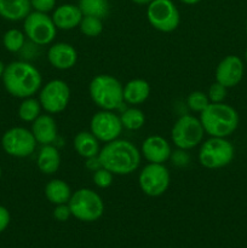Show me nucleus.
I'll use <instances>...</instances> for the list:
<instances>
[{
  "mask_svg": "<svg viewBox=\"0 0 247 248\" xmlns=\"http://www.w3.org/2000/svg\"><path fill=\"white\" fill-rule=\"evenodd\" d=\"M98 159L102 167L110 171L114 176H127L139 167L142 154L130 140L118 138L101 148Z\"/></svg>",
  "mask_w": 247,
  "mask_h": 248,
  "instance_id": "obj_1",
  "label": "nucleus"
},
{
  "mask_svg": "<svg viewBox=\"0 0 247 248\" xmlns=\"http://www.w3.org/2000/svg\"><path fill=\"white\" fill-rule=\"evenodd\" d=\"M5 90L16 98L33 97L43 86V77L38 68L24 61H15L5 67L2 74Z\"/></svg>",
  "mask_w": 247,
  "mask_h": 248,
  "instance_id": "obj_2",
  "label": "nucleus"
},
{
  "mask_svg": "<svg viewBox=\"0 0 247 248\" xmlns=\"http://www.w3.org/2000/svg\"><path fill=\"white\" fill-rule=\"evenodd\" d=\"M200 121L205 133L210 137L227 138L236 131L240 116L235 108L229 104L210 103V106L200 114Z\"/></svg>",
  "mask_w": 247,
  "mask_h": 248,
  "instance_id": "obj_3",
  "label": "nucleus"
},
{
  "mask_svg": "<svg viewBox=\"0 0 247 248\" xmlns=\"http://www.w3.org/2000/svg\"><path fill=\"white\" fill-rule=\"evenodd\" d=\"M92 102L103 110L120 109L124 102V85L120 80L109 74H98L89 85Z\"/></svg>",
  "mask_w": 247,
  "mask_h": 248,
  "instance_id": "obj_4",
  "label": "nucleus"
},
{
  "mask_svg": "<svg viewBox=\"0 0 247 248\" xmlns=\"http://www.w3.org/2000/svg\"><path fill=\"white\" fill-rule=\"evenodd\" d=\"M70 212L80 222H96L104 213V201L98 193L90 188L75 190L68 202Z\"/></svg>",
  "mask_w": 247,
  "mask_h": 248,
  "instance_id": "obj_5",
  "label": "nucleus"
},
{
  "mask_svg": "<svg viewBox=\"0 0 247 248\" xmlns=\"http://www.w3.org/2000/svg\"><path fill=\"white\" fill-rule=\"evenodd\" d=\"M235 148L227 138L211 137L199 149V162L208 170H218L228 166L234 160Z\"/></svg>",
  "mask_w": 247,
  "mask_h": 248,
  "instance_id": "obj_6",
  "label": "nucleus"
},
{
  "mask_svg": "<svg viewBox=\"0 0 247 248\" xmlns=\"http://www.w3.org/2000/svg\"><path fill=\"white\" fill-rule=\"evenodd\" d=\"M205 130L200 119L194 115H182L171 130L172 143L179 149L190 150L202 143Z\"/></svg>",
  "mask_w": 247,
  "mask_h": 248,
  "instance_id": "obj_7",
  "label": "nucleus"
},
{
  "mask_svg": "<svg viewBox=\"0 0 247 248\" xmlns=\"http://www.w3.org/2000/svg\"><path fill=\"white\" fill-rule=\"evenodd\" d=\"M150 26L161 33H171L178 28L181 15L172 0H153L147 7Z\"/></svg>",
  "mask_w": 247,
  "mask_h": 248,
  "instance_id": "obj_8",
  "label": "nucleus"
},
{
  "mask_svg": "<svg viewBox=\"0 0 247 248\" xmlns=\"http://www.w3.org/2000/svg\"><path fill=\"white\" fill-rule=\"evenodd\" d=\"M57 31L52 17L44 12L33 11L23 19L24 34L36 46L50 45L55 40Z\"/></svg>",
  "mask_w": 247,
  "mask_h": 248,
  "instance_id": "obj_9",
  "label": "nucleus"
},
{
  "mask_svg": "<svg viewBox=\"0 0 247 248\" xmlns=\"http://www.w3.org/2000/svg\"><path fill=\"white\" fill-rule=\"evenodd\" d=\"M171 183V174L165 164H153L149 162L145 165L138 176V186L139 189L150 198H157L164 195Z\"/></svg>",
  "mask_w": 247,
  "mask_h": 248,
  "instance_id": "obj_10",
  "label": "nucleus"
},
{
  "mask_svg": "<svg viewBox=\"0 0 247 248\" xmlns=\"http://www.w3.org/2000/svg\"><path fill=\"white\" fill-rule=\"evenodd\" d=\"M38 99L46 113L51 115L62 113L69 104L70 89L63 80H50L39 90Z\"/></svg>",
  "mask_w": 247,
  "mask_h": 248,
  "instance_id": "obj_11",
  "label": "nucleus"
},
{
  "mask_svg": "<svg viewBox=\"0 0 247 248\" xmlns=\"http://www.w3.org/2000/svg\"><path fill=\"white\" fill-rule=\"evenodd\" d=\"M36 140L31 130L26 127H12L2 135L1 147L7 155L14 157H28L35 152Z\"/></svg>",
  "mask_w": 247,
  "mask_h": 248,
  "instance_id": "obj_12",
  "label": "nucleus"
},
{
  "mask_svg": "<svg viewBox=\"0 0 247 248\" xmlns=\"http://www.w3.org/2000/svg\"><path fill=\"white\" fill-rule=\"evenodd\" d=\"M124 126L121 124L120 115L114 113V110H103L101 109L93 114L90 121V131L101 143H109L118 140L121 136Z\"/></svg>",
  "mask_w": 247,
  "mask_h": 248,
  "instance_id": "obj_13",
  "label": "nucleus"
},
{
  "mask_svg": "<svg viewBox=\"0 0 247 248\" xmlns=\"http://www.w3.org/2000/svg\"><path fill=\"white\" fill-rule=\"evenodd\" d=\"M244 73L245 65L241 58L239 56L229 55L218 63L216 68V81L224 85L227 89H232L240 84Z\"/></svg>",
  "mask_w": 247,
  "mask_h": 248,
  "instance_id": "obj_14",
  "label": "nucleus"
},
{
  "mask_svg": "<svg viewBox=\"0 0 247 248\" xmlns=\"http://www.w3.org/2000/svg\"><path fill=\"white\" fill-rule=\"evenodd\" d=\"M140 154L148 162L165 164L171 157L172 148L166 138L159 135H153L143 140Z\"/></svg>",
  "mask_w": 247,
  "mask_h": 248,
  "instance_id": "obj_15",
  "label": "nucleus"
},
{
  "mask_svg": "<svg viewBox=\"0 0 247 248\" xmlns=\"http://www.w3.org/2000/svg\"><path fill=\"white\" fill-rule=\"evenodd\" d=\"M47 60L56 69H72L77 62V51L68 43L52 44L47 51Z\"/></svg>",
  "mask_w": 247,
  "mask_h": 248,
  "instance_id": "obj_16",
  "label": "nucleus"
},
{
  "mask_svg": "<svg viewBox=\"0 0 247 248\" xmlns=\"http://www.w3.org/2000/svg\"><path fill=\"white\" fill-rule=\"evenodd\" d=\"M31 133L36 143L41 145H47L55 143L57 140L58 130L57 124L51 114H40L31 123Z\"/></svg>",
  "mask_w": 247,
  "mask_h": 248,
  "instance_id": "obj_17",
  "label": "nucleus"
},
{
  "mask_svg": "<svg viewBox=\"0 0 247 248\" xmlns=\"http://www.w3.org/2000/svg\"><path fill=\"white\" fill-rule=\"evenodd\" d=\"M52 21L57 29L61 31H72V29L79 27L81 22L82 15L81 10L77 5L74 4H63L56 7L52 14Z\"/></svg>",
  "mask_w": 247,
  "mask_h": 248,
  "instance_id": "obj_18",
  "label": "nucleus"
},
{
  "mask_svg": "<svg viewBox=\"0 0 247 248\" xmlns=\"http://www.w3.org/2000/svg\"><path fill=\"white\" fill-rule=\"evenodd\" d=\"M150 85L144 79H132L124 85V102L130 106H139L150 96Z\"/></svg>",
  "mask_w": 247,
  "mask_h": 248,
  "instance_id": "obj_19",
  "label": "nucleus"
},
{
  "mask_svg": "<svg viewBox=\"0 0 247 248\" xmlns=\"http://www.w3.org/2000/svg\"><path fill=\"white\" fill-rule=\"evenodd\" d=\"M31 12V0H0V17L6 21H23Z\"/></svg>",
  "mask_w": 247,
  "mask_h": 248,
  "instance_id": "obj_20",
  "label": "nucleus"
},
{
  "mask_svg": "<svg viewBox=\"0 0 247 248\" xmlns=\"http://www.w3.org/2000/svg\"><path fill=\"white\" fill-rule=\"evenodd\" d=\"M36 166L43 174H55L61 166V154L52 144L43 145L36 157Z\"/></svg>",
  "mask_w": 247,
  "mask_h": 248,
  "instance_id": "obj_21",
  "label": "nucleus"
},
{
  "mask_svg": "<svg viewBox=\"0 0 247 248\" xmlns=\"http://www.w3.org/2000/svg\"><path fill=\"white\" fill-rule=\"evenodd\" d=\"M74 150L84 159L98 156L101 150V142L92 135L91 131H80L73 140Z\"/></svg>",
  "mask_w": 247,
  "mask_h": 248,
  "instance_id": "obj_22",
  "label": "nucleus"
},
{
  "mask_svg": "<svg viewBox=\"0 0 247 248\" xmlns=\"http://www.w3.org/2000/svg\"><path fill=\"white\" fill-rule=\"evenodd\" d=\"M72 194L69 184L60 178L51 179L45 186L46 199L55 206L69 202Z\"/></svg>",
  "mask_w": 247,
  "mask_h": 248,
  "instance_id": "obj_23",
  "label": "nucleus"
},
{
  "mask_svg": "<svg viewBox=\"0 0 247 248\" xmlns=\"http://www.w3.org/2000/svg\"><path fill=\"white\" fill-rule=\"evenodd\" d=\"M77 6L84 16H94L103 19L109 14L108 0H79Z\"/></svg>",
  "mask_w": 247,
  "mask_h": 248,
  "instance_id": "obj_24",
  "label": "nucleus"
},
{
  "mask_svg": "<svg viewBox=\"0 0 247 248\" xmlns=\"http://www.w3.org/2000/svg\"><path fill=\"white\" fill-rule=\"evenodd\" d=\"M41 110L43 108L38 98H34V96L23 98L18 107V118L24 123H33L40 115Z\"/></svg>",
  "mask_w": 247,
  "mask_h": 248,
  "instance_id": "obj_25",
  "label": "nucleus"
},
{
  "mask_svg": "<svg viewBox=\"0 0 247 248\" xmlns=\"http://www.w3.org/2000/svg\"><path fill=\"white\" fill-rule=\"evenodd\" d=\"M121 124L124 128L128 131H137L142 128L145 124V115L140 109L136 107L125 109L120 115Z\"/></svg>",
  "mask_w": 247,
  "mask_h": 248,
  "instance_id": "obj_26",
  "label": "nucleus"
},
{
  "mask_svg": "<svg viewBox=\"0 0 247 248\" xmlns=\"http://www.w3.org/2000/svg\"><path fill=\"white\" fill-rule=\"evenodd\" d=\"M26 38L24 31L16 28L9 29L2 36V45L9 52H19L26 46Z\"/></svg>",
  "mask_w": 247,
  "mask_h": 248,
  "instance_id": "obj_27",
  "label": "nucleus"
},
{
  "mask_svg": "<svg viewBox=\"0 0 247 248\" xmlns=\"http://www.w3.org/2000/svg\"><path fill=\"white\" fill-rule=\"evenodd\" d=\"M79 29L87 38H96L103 31V19L94 16H84L79 24Z\"/></svg>",
  "mask_w": 247,
  "mask_h": 248,
  "instance_id": "obj_28",
  "label": "nucleus"
},
{
  "mask_svg": "<svg viewBox=\"0 0 247 248\" xmlns=\"http://www.w3.org/2000/svg\"><path fill=\"white\" fill-rule=\"evenodd\" d=\"M210 99L207 93L202 91H193L186 97V106L194 113H202L208 106H210Z\"/></svg>",
  "mask_w": 247,
  "mask_h": 248,
  "instance_id": "obj_29",
  "label": "nucleus"
},
{
  "mask_svg": "<svg viewBox=\"0 0 247 248\" xmlns=\"http://www.w3.org/2000/svg\"><path fill=\"white\" fill-rule=\"evenodd\" d=\"M92 179H93V183L97 188L107 189L113 184L114 174L107 169H104V167H101V169L93 172Z\"/></svg>",
  "mask_w": 247,
  "mask_h": 248,
  "instance_id": "obj_30",
  "label": "nucleus"
},
{
  "mask_svg": "<svg viewBox=\"0 0 247 248\" xmlns=\"http://www.w3.org/2000/svg\"><path fill=\"white\" fill-rule=\"evenodd\" d=\"M227 93H228L227 87L217 81L213 82L207 91V96L211 103H223L224 99L227 98Z\"/></svg>",
  "mask_w": 247,
  "mask_h": 248,
  "instance_id": "obj_31",
  "label": "nucleus"
},
{
  "mask_svg": "<svg viewBox=\"0 0 247 248\" xmlns=\"http://www.w3.org/2000/svg\"><path fill=\"white\" fill-rule=\"evenodd\" d=\"M170 160H172L173 165H176V166L185 167L186 165H189L190 156H189V154H188V150L179 149V148H177V150L172 152Z\"/></svg>",
  "mask_w": 247,
  "mask_h": 248,
  "instance_id": "obj_32",
  "label": "nucleus"
},
{
  "mask_svg": "<svg viewBox=\"0 0 247 248\" xmlns=\"http://www.w3.org/2000/svg\"><path fill=\"white\" fill-rule=\"evenodd\" d=\"M31 5L34 11L47 14L56 9V0H31Z\"/></svg>",
  "mask_w": 247,
  "mask_h": 248,
  "instance_id": "obj_33",
  "label": "nucleus"
},
{
  "mask_svg": "<svg viewBox=\"0 0 247 248\" xmlns=\"http://www.w3.org/2000/svg\"><path fill=\"white\" fill-rule=\"evenodd\" d=\"M52 216L57 222H67V220H69L70 217H73L68 203L56 205L52 211Z\"/></svg>",
  "mask_w": 247,
  "mask_h": 248,
  "instance_id": "obj_34",
  "label": "nucleus"
},
{
  "mask_svg": "<svg viewBox=\"0 0 247 248\" xmlns=\"http://www.w3.org/2000/svg\"><path fill=\"white\" fill-rule=\"evenodd\" d=\"M10 220H11V216H10L9 210L0 205V232L6 230V228L10 224Z\"/></svg>",
  "mask_w": 247,
  "mask_h": 248,
  "instance_id": "obj_35",
  "label": "nucleus"
},
{
  "mask_svg": "<svg viewBox=\"0 0 247 248\" xmlns=\"http://www.w3.org/2000/svg\"><path fill=\"white\" fill-rule=\"evenodd\" d=\"M86 167L90 170V171L94 172L97 171L98 169H101L102 165L101 161H99L98 156H93V157H90V159H86Z\"/></svg>",
  "mask_w": 247,
  "mask_h": 248,
  "instance_id": "obj_36",
  "label": "nucleus"
},
{
  "mask_svg": "<svg viewBox=\"0 0 247 248\" xmlns=\"http://www.w3.org/2000/svg\"><path fill=\"white\" fill-rule=\"evenodd\" d=\"M133 4H137V5H149L153 0H131Z\"/></svg>",
  "mask_w": 247,
  "mask_h": 248,
  "instance_id": "obj_37",
  "label": "nucleus"
},
{
  "mask_svg": "<svg viewBox=\"0 0 247 248\" xmlns=\"http://www.w3.org/2000/svg\"><path fill=\"white\" fill-rule=\"evenodd\" d=\"M181 1L185 5H196V4H199L201 0H181Z\"/></svg>",
  "mask_w": 247,
  "mask_h": 248,
  "instance_id": "obj_38",
  "label": "nucleus"
},
{
  "mask_svg": "<svg viewBox=\"0 0 247 248\" xmlns=\"http://www.w3.org/2000/svg\"><path fill=\"white\" fill-rule=\"evenodd\" d=\"M5 67H6V65H5L4 63H2L1 61H0V79H1V78H2V74H4Z\"/></svg>",
  "mask_w": 247,
  "mask_h": 248,
  "instance_id": "obj_39",
  "label": "nucleus"
},
{
  "mask_svg": "<svg viewBox=\"0 0 247 248\" xmlns=\"http://www.w3.org/2000/svg\"><path fill=\"white\" fill-rule=\"evenodd\" d=\"M245 61H246V63H247V48H246V51H245Z\"/></svg>",
  "mask_w": 247,
  "mask_h": 248,
  "instance_id": "obj_40",
  "label": "nucleus"
},
{
  "mask_svg": "<svg viewBox=\"0 0 247 248\" xmlns=\"http://www.w3.org/2000/svg\"><path fill=\"white\" fill-rule=\"evenodd\" d=\"M1 176H2V170H1V166H0V179H1Z\"/></svg>",
  "mask_w": 247,
  "mask_h": 248,
  "instance_id": "obj_41",
  "label": "nucleus"
},
{
  "mask_svg": "<svg viewBox=\"0 0 247 248\" xmlns=\"http://www.w3.org/2000/svg\"><path fill=\"white\" fill-rule=\"evenodd\" d=\"M246 34H247V22H246Z\"/></svg>",
  "mask_w": 247,
  "mask_h": 248,
  "instance_id": "obj_42",
  "label": "nucleus"
}]
</instances>
